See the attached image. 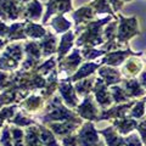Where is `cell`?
Listing matches in <instances>:
<instances>
[{"mask_svg":"<svg viewBox=\"0 0 146 146\" xmlns=\"http://www.w3.org/2000/svg\"><path fill=\"white\" fill-rule=\"evenodd\" d=\"M115 127L118 128V131L121 134H128L131 129H134L136 127V122L134 119H123V121H116L115 122Z\"/></svg>","mask_w":146,"mask_h":146,"instance_id":"obj_9","label":"cell"},{"mask_svg":"<svg viewBox=\"0 0 146 146\" xmlns=\"http://www.w3.org/2000/svg\"><path fill=\"white\" fill-rule=\"evenodd\" d=\"M111 1L113 3V5H115V9H116V10H118V9L121 7V5H122V3L119 1V0H111Z\"/></svg>","mask_w":146,"mask_h":146,"instance_id":"obj_26","label":"cell"},{"mask_svg":"<svg viewBox=\"0 0 146 146\" xmlns=\"http://www.w3.org/2000/svg\"><path fill=\"white\" fill-rule=\"evenodd\" d=\"M94 6L98 9V12H105V11H107L111 13L112 11L108 9L107 6V4H106V0H96V3L94 4Z\"/></svg>","mask_w":146,"mask_h":146,"instance_id":"obj_20","label":"cell"},{"mask_svg":"<svg viewBox=\"0 0 146 146\" xmlns=\"http://www.w3.org/2000/svg\"><path fill=\"white\" fill-rule=\"evenodd\" d=\"M138 129H139V133L141 134V138H143L144 141H146V121H143L138 125Z\"/></svg>","mask_w":146,"mask_h":146,"instance_id":"obj_25","label":"cell"},{"mask_svg":"<svg viewBox=\"0 0 146 146\" xmlns=\"http://www.w3.org/2000/svg\"><path fill=\"white\" fill-rule=\"evenodd\" d=\"M139 63H140L139 61H135V60L129 61L127 68L129 70V72L131 73V74H136V73H138V71L140 70V65H139Z\"/></svg>","mask_w":146,"mask_h":146,"instance_id":"obj_23","label":"cell"},{"mask_svg":"<svg viewBox=\"0 0 146 146\" xmlns=\"http://www.w3.org/2000/svg\"><path fill=\"white\" fill-rule=\"evenodd\" d=\"M141 84L146 88V72H144L143 74H141Z\"/></svg>","mask_w":146,"mask_h":146,"instance_id":"obj_27","label":"cell"},{"mask_svg":"<svg viewBox=\"0 0 146 146\" xmlns=\"http://www.w3.org/2000/svg\"><path fill=\"white\" fill-rule=\"evenodd\" d=\"M13 123H15V124H18V125H28L32 123V121L27 119V118H23L21 113H18V115L16 116V118L13 119Z\"/></svg>","mask_w":146,"mask_h":146,"instance_id":"obj_24","label":"cell"},{"mask_svg":"<svg viewBox=\"0 0 146 146\" xmlns=\"http://www.w3.org/2000/svg\"><path fill=\"white\" fill-rule=\"evenodd\" d=\"M125 1H129V0H125Z\"/></svg>","mask_w":146,"mask_h":146,"instance_id":"obj_29","label":"cell"},{"mask_svg":"<svg viewBox=\"0 0 146 146\" xmlns=\"http://www.w3.org/2000/svg\"><path fill=\"white\" fill-rule=\"evenodd\" d=\"M26 146H44L39 139V133L34 127L29 128L26 133Z\"/></svg>","mask_w":146,"mask_h":146,"instance_id":"obj_8","label":"cell"},{"mask_svg":"<svg viewBox=\"0 0 146 146\" xmlns=\"http://www.w3.org/2000/svg\"><path fill=\"white\" fill-rule=\"evenodd\" d=\"M62 145L63 146H79L78 145V141H77V136H66L65 139L62 140Z\"/></svg>","mask_w":146,"mask_h":146,"instance_id":"obj_22","label":"cell"},{"mask_svg":"<svg viewBox=\"0 0 146 146\" xmlns=\"http://www.w3.org/2000/svg\"><path fill=\"white\" fill-rule=\"evenodd\" d=\"M79 146H95L99 143V136L96 130L94 129V125L91 123H85L77 136Z\"/></svg>","mask_w":146,"mask_h":146,"instance_id":"obj_1","label":"cell"},{"mask_svg":"<svg viewBox=\"0 0 146 146\" xmlns=\"http://www.w3.org/2000/svg\"><path fill=\"white\" fill-rule=\"evenodd\" d=\"M12 131V136H13V146H25V143H22V139H23V131L21 129H13Z\"/></svg>","mask_w":146,"mask_h":146,"instance_id":"obj_17","label":"cell"},{"mask_svg":"<svg viewBox=\"0 0 146 146\" xmlns=\"http://www.w3.org/2000/svg\"><path fill=\"white\" fill-rule=\"evenodd\" d=\"M125 88H127V91H128V94H127L128 96H141V95H144V90L141 89L140 84L136 80L128 82Z\"/></svg>","mask_w":146,"mask_h":146,"instance_id":"obj_14","label":"cell"},{"mask_svg":"<svg viewBox=\"0 0 146 146\" xmlns=\"http://www.w3.org/2000/svg\"><path fill=\"white\" fill-rule=\"evenodd\" d=\"M40 136H42L44 146H60V144H58L56 141V139H55L54 134L43 127H40Z\"/></svg>","mask_w":146,"mask_h":146,"instance_id":"obj_12","label":"cell"},{"mask_svg":"<svg viewBox=\"0 0 146 146\" xmlns=\"http://www.w3.org/2000/svg\"><path fill=\"white\" fill-rule=\"evenodd\" d=\"M133 105L134 102H129V104L122 105V106H118V107H113L111 110H108V111L104 112L101 117H100V119H102V118H110V117H122L128 111V108H130Z\"/></svg>","mask_w":146,"mask_h":146,"instance_id":"obj_7","label":"cell"},{"mask_svg":"<svg viewBox=\"0 0 146 146\" xmlns=\"http://www.w3.org/2000/svg\"><path fill=\"white\" fill-rule=\"evenodd\" d=\"M100 74L106 80V84H115L117 82H119V79H121L118 72L112 71V70H110V68H101V70H100Z\"/></svg>","mask_w":146,"mask_h":146,"instance_id":"obj_10","label":"cell"},{"mask_svg":"<svg viewBox=\"0 0 146 146\" xmlns=\"http://www.w3.org/2000/svg\"><path fill=\"white\" fill-rule=\"evenodd\" d=\"M112 99L115 100L116 102L127 101V100H128V95L119 88V86H113V88H112Z\"/></svg>","mask_w":146,"mask_h":146,"instance_id":"obj_16","label":"cell"},{"mask_svg":"<svg viewBox=\"0 0 146 146\" xmlns=\"http://www.w3.org/2000/svg\"><path fill=\"white\" fill-rule=\"evenodd\" d=\"M78 123L79 122H76V123L63 122V123H60V124H52L51 128L57 135H67V134H71L72 131L76 129V127Z\"/></svg>","mask_w":146,"mask_h":146,"instance_id":"obj_6","label":"cell"},{"mask_svg":"<svg viewBox=\"0 0 146 146\" xmlns=\"http://www.w3.org/2000/svg\"><path fill=\"white\" fill-rule=\"evenodd\" d=\"M138 33V25H136V20L133 18H124L122 17V23L119 27V34H118V39L119 42H125L130 38V36L135 35Z\"/></svg>","mask_w":146,"mask_h":146,"instance_id":"obj_2","label":"cell"},{"mask_svg":"<svg viewBox=\"0 0 146 146\" xmlns=\"http://www.w3.org/2000/svg\"><path fill=\"white\" fill-rule=\"evenodd\" d=\"M130 51H119V52H113V54H110L108 56L105 58L104 62H107L108 65H113V66H117L124 60V57L127 55H129Z\"/></svg>","mask_w":146,"mask_h":146,"instance_id":"obj_13","label":"cell"},{"mask_svg":"<svg viewBox=\"0 0 146 146\" xmlns=\"http://www.w3.org/2000/svg\"><path fill=\"white\" fill-rule=\"evenodd\" d=\"M95 146H105V145H104L102 143H98V144H96V145H95Z\"/></svg>","mask_w":146,"mask_h":146,"instance_id":"obj_28","label":"cell"},{"mask_svg":"<svg viewBox=\"0 0 146 146\" xmlns=\"http://www.w3.org/2000/svg\"><path fill=\"white\" fill-rule=\"evenodd\" d=\"M124 145L125 146H141V141L139 140L136 134H131L124 140Z\"/></svg>","mask_w":146,"mask_h":146,"instance_id":"obj_19","label":"cell"},{"mask_svg":"<svg viewBox=\"0 0 146 146\" xmlns=\"http://www.w3.org/2000/svg\"><path fill=\"white\" fill-rule=\"evenodd\" d=\"M78 112L82 117L86 118V119H95L96 118V108L91 102V99L90 98H86L84 100V102L80 105V107L78 108Z\"/></svg>","mask_w":146,"mask_h":146,"instance_id":"obj_3","label":"cell"},{"mask_svg":"<svg viewBox=\"0 0 146 146\" xmlns=\"http://www.w3.org/2000/svg\"><path fill=\"white\" fill-rule=\"evenodd\" d=\"M95 68H98L96 63H86V65H84V67L78 72V74H76L72 79H79V78H82V77L88 76V74H90V73L94 72Z\"/></svg>","mask_w":146,"mask_h":146,"instance_id":"obj_15","label":"cell"},{"mask_svg":"<svg viewBox=\"0 0 146 146\" xmlns=\"http://www.w3.org/2000/svg\"><path fill=\"white\" fill-rule=\"evenodd\" d=\"M91 82L93 80H86V82H83V84H78L77 85V90L79 91L82 94H88L89 89L91 88Z\"/></svg>","mask_w":146,"mask_h":146,"instance_id":"obj_21","label":"cell"},{"mask_svg":"<svg viewBox=\"0 0 146 146\" xmlns=\"http://www.w3.org/2000/svg\"><path fill=\"white\" fill-rule=\"evenodd\" d=\"M61 91H62V96L66 100V102L70 105V106H76L77 105V98L74 93H73V89L71 85L67 84H62L61 85Z\"/></svg>","mask_w":146,"mask_h":146,"instance_id":"obj_11","label":"cell"},{"mask_svg":"<svg viewBox=\"0 0 146 146\" xmlns=\"http://www.w3.org/2000/svg\"><path fill=\"white\" fill-rule=\"evenodd\" d=\"M101 134L105 135L106 143L108 146H123L124 145V139L119 138L112 128H107V129L101 130Z\"/></svg>","mask_w":146,"mask_h":146,"instance_id":"obj_5","label":"cell"},{"mask_svg":"<svg viewBox=\"0 0 146 146\" xmlns=\"http://www.w3.org/2000/svg\"><path fill=\"white\" fill-rule=\"evenodd\" d=\"M144 107H145V101H138L135 105L134 110L130 112V115L135 118H140L144 115Z\"/></svg>","mask_w":146,"mask_h":146,"instance_id":"obj_18","label":"cell"},{"mask_svg":"<svg viewBox=\"0 0 146 146\" xmlns=\"http://www.w3.org/2000/svg\"><path fill=\"white\" fill-rule=\"evenodd\" d=\"M95 91H96L95 94H96L98 101L102 107H106V106H108V105L111 104V96H110L108 91L106 90V85H104L102 82H100V80L98 82Z\"/></svg>","mask_w":146,"mask_h":146,"instance_id":"obj_4","label":"cell"}]
</instances>
